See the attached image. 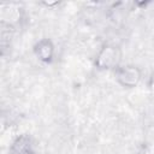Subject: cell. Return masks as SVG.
Instances as JSON below:
<instances>
[{
	"label": "cell",
	"mask_w": 154,
	"mask_h": 154,
	"mask_svg": "<svg viewBox=\"0 0 154 154\" xmlns=\"http://www.w3.org/2000/svg\"><path fill=\"white\" fill-rule=\"evenodd\" d=\"M122 51L114 43H103L94 59V67L97 71L114 70L120 65Z\"/></svg>",
	"instance_id": "obj_1"
},
{
	"label": "cell",
	"mask_w": 154,
	"mask_h": 154,
	"mask_svg": "<svg viewBox=\"0 0 154 154\" xmlns=\"http://www.w3.org/2000/svg\"><path fill=\"white\" fill-rule=\"evenodd\" d=\"M114 71V79L123 89H135L142 81V70L135 64L119 65Z\"/></svg>",
	"instance_id": "obj_2"
},
{
	"label": "cell",
	"mask_w": 154,
	"mask_h": 154,
	"mask_svg": "<svg viewBox=\"0 0 154 154\" xmlns=\"http://www.w3.org/2000/svg\"><path fill=\"white\" fill-rule=\"evenodd\" d=\"M26 154H37V153H36V152H35L34 149H31V150H30V152H28Z\"/></svg>",
	"instance_id": "obj_8"
},
{
	"label": "cell",
	"mask_w": 154,
	"mask_h": 154,
	"mask_svg": "<svg viewBox=\"0 0 154 154\" xmlns=\"http://www.w3.org/2000/svg\"><path fill=\"white\" fill-rule=\"evenodd\" d=\"M24 8L19 4H4L1 5L0 11V22L1 26L8 30H16L22 26L24 20Z\"/></svg>",
	"instance_id": "obj_3"
},
{
	"label": "cell",
	"mask_w": 154,
	"mask_h": 154,
	"mask_svg": "<svg viewBox=\"0 0 154 154\" xmlns=\"http://www.w3.org/2000/svg\"><path fill=\"white\" fill-rule=\"evenodd\" d=\"M60 4H61V1H59V0H51V1H41V2H38L40 6H43V7L48 8V10H53V8L58 7Z\"/></svg>",
	"instance_id": "obj_6"
},
{
	"label": "cell",
	"mask_w": 154,
	"mask_h": 154,
	"mask_svg": "<svg viewBox=\"0 0 154 154\" xmlns=\"http://www.w3.org/2000/svg\"><path fill=\"white\" fill-rule=\"evenodd\" d=\"M32 53L42 64H52L55 58V45L52 38L42 37L34 43Z\"/></svg>",
	"instance_id": "obj_4"
},
{
	"label": "cell",
	"mask_w": 154,
	"mask_h": 154,
	"mask_svg": "<svg viewBox=\"0 0 154 154\" xmlns=\"http://www.w3.org/2000/svg\"><path fill=\"white\" fill-rule=\"evenodd\" d=\"M148 4H150V1H137V2H135V5L138 6V7H141V8L146 7Z\"/></svg>",
	"instance_id": "obj_7"
},
{
	"label": "cell",
	"mask_w": 154,
	"mask_h": 154,
	"mask_svg": "<svg viewBox=\"0 0 154 154\" xmlns=\"http://www.w3.org/2000/svg\"><path fill=\"white\" fill-rule=\"evenodd\" d=\"M32 141L28 134L18 135L10 144L8 154H26L32 149Z\"/></svg>",
	"instance_id": "obj_5"
}]
</instances>
